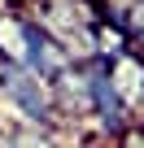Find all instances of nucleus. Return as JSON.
I'll return each mask as SVG.
<instances>
[{
    "instance_id": "nucleus-1",
    "label": "nucleus",
    "mask_w": 144,
    "mask_h": 148,
    "mask_svg": "<svg viewBox=\"0 0 144 148\" xmlns=\"http://www.w3.org/2000/svg\"><path fill=\"white\" fill-rule=\"evenodd\" d=\"M0 57L26 65L31 74H39L44 83L61 79V74L74 65L70 48H65L35 13H5V9H0Z\"/></svg>"
},
{
    "instance_id": "nucleus-2",
    "label": "nucleus",
    "mask_w": 144,
    "mask_h": 148,
    "mask_svg": "<svg viewBox=\"0 0 144 148\" xmlns=\"http://www.w3.org/2000/svg\"><path fill=\"white\" fill-rule=\"evenodd\" d=\"M0 105H5V113H13L18 126L61 131V113H57L52 83H44L39 74H31L26 65H18L9 57H0Z\"/></svg>"
},
{
    "instance_id": "nucleus-3",
    "label": "nucleus",
    "mask_w": 144,
    "mask_h": 148,
    "mask_svg": "<svg viewBox=\"0 0 144 148\" xmlns=\"http://www.w3.org/2000/svg\"><path fill=\"white\" fill-rule=\"evenodd\" d=\"M109 79H114L122 105L135 113V122H144V52L131 48V52L114 57V61H109Z\"/></svg>"
},
{
    "instance_id": "nucleus-4",
    "label": "nucleus",
    "mask_w": 144,
    "mask_h": 148,
    "mask_svg": "<svg viewBox=\"0 0 144 148\" xmlns=\"http://www.w3.org/2000/svg\"><path fill=\"white\" fill-rule=\"evenodd\" d=\"M114 148H144V122H131V126L114 139Z\"/></svg>"
},
{
    "instance_id": "nucleus-5",
    "label": "nucleus",
    "mask_w": 144,
    "mask_h": 148,
    "mask_svg": "<svg viewBox=\"0 0 144 148\" xmlns=\"http://www.w3.org/2000/svg\"><path fill=\"white\" fill-rule=\"evenodd\" d=\"M140 52H144V39H140Z\"/></svg>"
}]
</instances>
